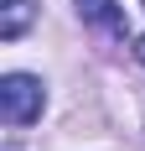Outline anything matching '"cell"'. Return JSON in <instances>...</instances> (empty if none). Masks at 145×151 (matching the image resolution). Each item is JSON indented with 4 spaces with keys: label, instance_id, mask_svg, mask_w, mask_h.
<instances>
[{
    "label": "cell",
    "instance_id": "6da1fadb",
    "mask_svg": "<svg viewBox=\"0 0 145 151\" xmlns=\"http://www.w3.org/2000/svg\"><path fill=\"white\" fill-rule=\"evenodd\" d=\"M42 104H47L42 78H31V73H5V78H0V120H5V125L42 120Z\"/></svg>",
    "mask_w": 145,
    "mask_h": 151
},
{
    "label": "cell",
    "instance_id": "7a4b0ae2",
    "mask_svg": "<svg viewBox=\"0 0 145 151\" xmlns=\"http://www.w3.org/2000/svg\"><path fill=\"white\" fill-rule=\"evenodd\" d=\"M78 16L93 21L99 31H109V37H124V11H119L114 0H78Z\"/></svg>",
    "mask_w": 145,
    "mask_h": 151
},
{
    "label": "cell",
    "instance_id": "3957f363",
    "mask_svg": "<svg viewBox=\"0 0 145 151\" xmlns=\"http://www.w3.org/2000/svg\"><path fill=\"white\" fill-rule=\"evenodd\" d=\"M31 16H36V0H5V11H0V37L5 42H21L31 26Z\"/></svg>",
    "mask_w": 145,
    "mask_h": 151
},
{
    "label": "cell",
    "instance_id": "277c9868",
    "mask_svg": "<svg viewBox=\"0 0 145 151\" xmlns=\"http://www.w3.org/2000/svg\"><path fill=\"white\" fill-rule=\"evenodd\" d=\"M135 58H140V63H145V37H140V42H135Z\"/></svg>",
    "mask_w": 145,
    "mask_h": 151
}]
</instances>
